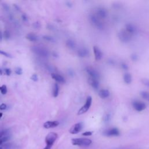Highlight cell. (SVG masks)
I'll return each instance as SVG.
<instances>
[{
    "label": "cell",
    "mask_w": 149,
    "mask_h": 149,
    "mask_svg": "<svg viewBox=\"0 0 149 149\" xmlns=\"http://www.w3.org/2000/svg\"><path fill=\"white\" fill-rule=\"evenodd\" d=\"M104 135L106 136H117L119 134V131L117 128L113 127V128H111L109 129H107L105 130L103 132Z\"/></svg>",
    "instance_id": "10"
},
{
    "label": "cell",
    "mask_w": 149,
    "mask_h": 149,
    "mask_svg": "<svg viewBox=\"0 0 149 149\" xmlns=\"http://www.w3.org/2000/svg\"><path fill=\"white\" fill-rule=\"evenodd\" d=\"M0 91L2 94H5L7 93V87L5 85L0 87Z\"/></svg>",
    "instance_id": "27"
},
{
    "label": "cell",
    "mask_w": 149,
    "mask_h": 149,
    "mask_svg": "<svg viewBox=\"0 0 149 149\" xmlns=\"http://www.w3.org/2000/svg\"><path fill=\"white\" fill-rule=\"evenodd\" d=\"M125 30L131 36L134 35L137 33V28L132 23H127L125 25Z\"/></svg>",
    "instance_id": "11"
},
{
    "label": "cell",
    "mask_w": 149,
    "mask_h": 149,
    "mask_svg": "<svg viewBox=\"0 0 149 149\" xmlns=\"http://www.w3.org/2000/svg\"><path fill=\"white\" fill-rule=\"evenodd\" d=\"M89 20L91 24L94 25L95 27L100 30H103L105 27L104 23L101 22L100 19L95 15L91 14L89 16Z\"/></svg>",
    "instance_id": "3"
},
{
    "label": "cell",
    "mask_w": 149,
    "mask_h": 149,
    "mask_svg": "<svg viewBox=\"0 0 149 149\" xmlns=\"http://www.w3.org/2000/svg\"><path fill=\"white\" fill-rule=\"evenodd\" d=\"M3 37L5 38V40L9 39V38L10 37V33H9V32L8 31L6 30V31H4V33H3Z\"/></svg>",
    "instance_id": "29"
},
{
    "label": "cell",
    "mask_w": 149,
    "mask_h": 149,
    "mask_svg": "<svg viewBox=\"0 0 149 149\" xmlns=\"http://www.w3.org/2000/svg\"><path fill=\"white\" fill-rule=\"evenodd\" d=\"M6 134H7V133L6 131H0V138Z\"/></svg>",
    "instance_id": "39"
},
{
    "label": "cell",
    "mask_w": 149,
    "mask_h": 149,
    "mask_svg": "<svg viewBox=\"0 0 149 149\" xmlns=\"http://www.w3.org/2000/svg\"><path fill=\"white\" fill-rule=\"evenodd\" d=\"M96 15L99 17V18H101V19H105L108 16V12L106 10V9L104 8H98L97 9L96 11Z\"/></svg>",
    "instance_id": "12"
},
{
    "label": "cell",
    "mask_w": 149,
    "mask_h": 149,
    "mask_svg": "<svg viewBox=\"0 0 149 149\" xmlns=\"http://www.w3.org/2000/svg\"><path fill=\"white\" fill-rule=\"evenodd\" d=\"M5 73H6V75L9 76V75L10 74V73H11V70H10V69H9V68L5 69Z\"/></svg>",
    "instance_id": "38"
},
{
    "label": "cell",
    "mask_w": 149,
    "mask_h": 149,
    "mask_svg": "<svg viewBox=\"0 0 149 149\" xmlns=\"http://www.w3.org/2000/svg\"><path fill=\"white\" fill-rule=\"evenodd\" d=\"M6 108H7V105L4 103H2L0 105V110H2V111L5 110L6 109Z\"/></svg>",
    "instance_id": "35"
},
{
    "label": "cell",
    "mask_w": 149,
    "mask_h": 149,
    "mask_svg": "<svg viewBox=\"0 0 149 149\" xmlns=\"http://www.w3.org/2000/svg\"><path fill=\"white\" fill-rule=\"evenodd\" d=\"M111 118V115L109 114V113H107V114H106V115L104 116V120L105 122H108L109 120H110Z\"/></svg>",
    "instance_id": "30"
},
{
    "label": "cell",
    "mask_w": 149,
    "mask_h": 149,
    "mask_svg": "<svg viewBox=\"0 0 149 149\" xmlns=\"http://www.w3.org/2000/svg\"><path fill=\"white\" fill-rule=\"evenodd\" d=\"M68 74H69L70 76H73L74 75V74L73 70H72V69H69V70H68Z\"/></svg>",
    "instance_id": "40"
},
{
    "label": "cell",
    "mask_w": 149,
    "mask_h": 149,
    "mask_svg": "<svg viewBox=\"0 0 149 149\" xmlns=\"http://www.w3.org/2000/svg\"><path fill=\"white\" fill-rule=\"evenodd\" d=\"M77 54L79 57L85 58L89 55V50L85 47L80 48L78 49L77 52Z\"/></svg>",
    "instance_id": "13"
},
{
    "label": "cell",
    "mask_w": 149,
    "mask_h": 149,
    "mask_svg": "<svg viewBox=\"0 0 149 149\" xmlns=\"http://www.w3.org/2000/svg\"><path fill=\"white\" fill-rule=\"evenodd\" d=\"M53 55H54V56H56V57H57V56H58V54H57L56 52L53 53Z\"/></svg>",
    "instance_id": "45"
},
{
    "label": "cell",
    "mask_w": 149,
    "mask_h": 149,
    "mask_svg": "<svg viewBox=\"0 0 149 149\" xmlns=\"http://www.w3.org/2000/svg\"><path fill=\"white\" fill-rule=\"evenodd\" d=\"M88 82L94 90H98L99 88V81L97 79L89 77L88 79Z\"/></svg>",
    "instance_id": "17"
},
{
    "label": "cell",
    "mask_w": 149,
    "mask_h": 149,
    "mask_svg": "<svg viewBox=\"0 0 149 149\" xmlns=\"http://www.w3.org/2000/svg\"><path fill=\"white\" fill-rule=\"evenodd\" d=\"M33 27L36 29H38L40 27V24L38 22H35L33 23Z\"/></svg>",
    "instance_id": "37"
},
{
    "label": "cell",
    "mask_w": 149,
    "mask_h": 149,
    "mask_svg": "<svg viewBox=\"0 0 149 149\" xmlns=\"http://www.w3.org/2000/svg\"><path fill=\"white\" fill-rule=\"evenodd\" d=\"M92 133H93L92 132H85L82 133V135L84 136H91Z\"/></svg>",
    "instance_id": "36"
},
{
    "label": "cell",
    "mask_w": 149,
    "mask_h": 149,
    "mask_svg": "<svg viewBox=\"0 0 149 149\" xmlns=\"http://www.w3.org/2000/svg\"><path fill=\"white\" fill-rule=\"evenodd\" d=\"M71 141L73 145L78 146H88L92 143L90 139H86V138L72 139Z\"/></svg>",
    "instance_id": "4"
},
{
    "label": "cell",
    "mask_w": 149,
    "mask_h": 149,
    "mask_svg": "<svg viewBox=\"0 0 149 149\" xmlns=\"http://www.w3.org/2000/svg\"><path fill=\"white\" fill-rule=\"evenodd\" d=\"M66 45L69 48L71 49H73L76 48V43L72 39H68L66 42Z\"/></svg>",
    "instance_id": "22"
},
{
    "label": "cell",
    "mask_w": 149,
    "mask_h": 149,
    "mask_svg": "<svg viewBox=\"0 0 149 149\" xmlns=\"http://www.w3.org/2000/svg\"><path fill=\"white\" fill-rule=\"evenodd\" d=\"M2 112H0V119L2 118Z\"/></svg>",
    "instance_id": "46"
},
{
    "label": "cell",
    "mask_w": 149,
    "mask_h": 149,
    "mask_svg": "<svg viewBox=\"0 0 149 149\" xmlns=\"http://www.w3.org/2000/svg\"><path fill=\"white\" fill-rule=\"evenodd\" d=\"M132 106L133 108L138 112L142 111L144 110L146 108V104L144 103L143 102L139 101H134L132 102Z\"/></svg>",
    "instance_id": "8"
},
{
    "label": "cell",
    "mask_w": 149,
    "mask_h": 149,
    "mask_svg": "<svg viewBox=\"0 0 149 149\" xmlns=\"http://www.w3.org/2000/svg\"><path fill=\"white\" fill-rule=\"evenodd\" d=\"M140 94L143 99L149 102V92L146 91H142L140 92Z\"/></svg>",
    "instance_id": "24"
},
{
    "label": "cell",
    "mask_w": 149,
    "mask_h": 149,
    "mask_svg": "<svg viewBox=\"0 0 149 149\" xmlns=\"http://www.w3.org/2000/svg\"><path fill=\"white\" fill-rule=\"evenodd\" d=\"M9 139H10V137L8 134L1 137L0 138V147L3 146V144H5V143L6 142H7L9 140Z\"/></svg>",
    "instance_id": "23"
},
{
    "label": "cell",
    "mask_w": 149,
    "mask_h": 149,
    "mask_svg": "<svg viewBox=\"0 0 149 149\" xmlns=\"http://www.w3.org/2000/svg\"><path fill=\"white\" fill-rule=\"evenodd\" d=\"M118 38L120 41L123 42H128L132 39V36L129 33H128L125 29L120 31L118 34Z\"/></svg>",
    "instance_id": "6"
},
{
    "label": "cell",
    "mask_w": 149,
    "mask_h": 149,
    "mask_svg": "<svg viewBox=\"0 0 149 149\" xmlns=\"http://www.w3.org/2000/svg\"><path fill=\"white\" fill-rule=\"evenodd\" d=\"M15 73H16L17 74H18V75L22 74V73H23L22 68H19V67L16 68V69H15Z\"/></svg>",
    "instance_id": "32"
},
{
    "label": "cell",
    "mask_w": 149,
    "mask_h": 149,
    "mask_svg": "<svg viewBox=\"0 0 149 149\" xmlns=\"http://www.w3.org/2000/svg\"><path fill=\"white\" fill-rule=\"evenodd\" d=\"M59 92V86L58 83H55L54 85L53 91H52V95L54 97H57Z\"/></svg>",
    "instance_id": "21"
},
{
    "label": "cell",
    "mask_w": 149,
    "mask_h": 149,
    "mask_svg": "<svg viewBox=\"0 0 149 149\" xmlns=\"http://www.w3.org/2000/svg\"><path fill=\"white\" fill-rule=\"evenodd\" d=\"M31 79L34 81H37L38 79V76L36 74H33L31 76Z\"/></svg>",
    "instance_id": "34"
},
{
    "label": "cell",
    "mask_w": 149,
    "mask_h": 149,
    "mask_svg": "<svg viewBox=\"0 0 149 149\" xmlns=\"http://www.w3.org/2000/svg\"><path fill=\"white\" fill-rule=\"evenodd\" d=\"M120 66H121V68H122L123 69L125 70L128 69V66H127V65L126 63H125V62H122V63H120Z\"/></svg>",
    "instance_id": "33"
},
{
    "label": "cell",
    "mask_w": 149,
    "mask_h": 149,
    "mask_svg": "<svg viewBox=\"0 0 149 149\" xmlns=\"http://www.w3.org/2000/svg\"><path fill=\"white\" fill-rule=\"evenodd\" d=\"M98 95L100 98L102 99H105L110 95V92L107 89H101L98 92Z\"/></svg>",
    "instance_id": "18"
},
{
    "label": "cell",
    "mask_w": 149,
    "mask_h": 149,
    "mask_svg": "<svg viewBox=\"0 0 149 149\" xmlns=\"http://www.w3.org/2000/svg\"><path fill=\"white\" fill-rule=\"evenodd\" d=\"M141 83L145 85L146 86L149 87V79H143L141 80Z\"/></svg>",
    "instance_id": "28"
},
{
    "label": "cell",
    "mask_w": 149,
    "mask_h": 149,
    "mask_svg": "<svg viewBox=\"0 0 149 149\" xmlns=\"http://www.w3.org/2000/svg\"><path fill=\"white\" fill-rule=\"evenodd\" d=\"M130 58H131V59H132L133 61H136L138 59L139 57H138L137 55H136V54H133L131 55Z\"/></svg>",
    "instance_id": "31"
},
{
    "label": "cell",
    "mask_w": 149,
    "mask_h": 149,
    "mask_svg": "<svg viewBox=\"0 0 149 149\" xmlns=\"http://www.w3.org/2000/svg\"><path fill=\"white\" fill-rule=\"evenodd\" d=\"M86 70L87 73H88V74L90 76V77L95 79H97V80L100 78L99 73L98 72V71L97 70H95L93 68L87 66L86 68Z\"/></svg>",
    "instance_id": "7"
},
{
    "label": "cell",
    "mask_w": 149,
    "mask_h": 149,
    "mask_svg": "<svg viewBox=\"0 0 149 149\" xmlns=\"http://www.w3.org/2000/svg\"><path fill=\"white\" fill-rule=\"evenodd\" d=\"M83 127V124L82 122H79V123H75L70 127L69 130V132L70 133L73 134H77L81 130Z\"/></svg>",
    "instance_id": "9"
},
{
    "label": "cell",
    "mask_w": 149,
    "mask_h": 149,
    "mask_svg": "<svg viewBox=\"0 0 149 149\" xmlns=\"http://www.w3.org/2000/svg\"><path fill=\"white\" fill-rule=\"evenodd\" d=\"M43 39L47 41H48V42H55L56 41L54 37H52V36H44L42 37Z\"/></svg>",
    "instance_id": "25"
},
{
    "label": "cell",
    "mask_w": 149,
    "mask_h": 149,
    "mask_svg": "<svg viewBox=\"0 0 149 149\" xmlns=\"http://www.w3.org/2000/svg\"><path fill=\"white\" fill-rule=\"evenodd\" d=\"M132 80V75L129 73H126L123 75V81L126 84H129L131 83Z\"/></svg>",
    "instance_id": "20"
},
{
    "label": "cell",
    "mask_w": 149,
    "mask_h": 149,
    "mask_svg": "<svg viewBox=\"0 0 149 149\" xmlns=\"http://www.w3.org/2000/svg\"><path fill=\"white\" fill-rule=\"evenodd\" d=\"M59 123L57 120H54V121L50 120V121L45 122L44 123L43 126L45 129H50V128H53V127H55L58 126L59 125Z\"/></svg>",
    "instance_id": "14"
},
{
    "label": "cell",
    "mask_w": 149,
    "mask_h": 149,
    "mask_svg": "<svg viewBox=\"0 0 149 149\" xmlns=\"http://www.w3.org/2000/svg\"><path fill=\"white\" fill-rule=\"evenodd\" d=\"M26 38L29 41L32 42H36L38 40V37L34 33H29L26 35Z\"/></svg>",
    "instance_id": "19"
},
{
    "label": "cell",
    "mask_w": 149,
    "mask_h": 149,
    "mask_svg": "<svg viewBox=\"0 0 149 149\" xmlns=\"http://www.w3.org/2000/svg\"><path fill=\"white\" fill-rule=\"evenodd\" d=\"M93 52H94V54L95 59L96 61H99L102 58V52L98 47L94 46L93 47Z\"/></svg>",
    "instance_id": "15"
},
{
    "label": "cell",
    "mask_w": 149,
    "mask_h": 149,
    "mask_svg": "<svg viewBox=\"0 0 149 149\" xmlns=\"http://www.w3.org/2000/svg\"><path fill=\"white\" fill-rule=\"evenodd\" d=\"M91 104H92V97L91 96H88L86 100L85 104L78 111L77 115H81V114H83V113H86V112H87V111L90 108Z\"/></svg>",
    "instance_id": "5"
},
{
    "label": "cell",
    "mask_w": 149,
    "mask_h": 149,
    "mask_svg": "<svg viewBox=\"0 0 149 149\" xmlns=\"http://www.w3.org/2000/svg\"><path fill=\"white\" fill-rule=\"evenodd\" d=\"M13 147H14V146L13 144L7 143L0 147V149H13Z\"/></svg>",
    "instance_id": "26"
},
{
    "label": "cell",
    "mask_w": 149,
    "mask_h": 149,
    "mask_svg": "<svg viewBox=\"0 0 149 149\" xmlns=\"http://www.w3.org/2000/svg\"><path fill=\"white\" fill-rule=\"evenodd\" d=\"M51 77L54 79L56 82L60 83H65V78L62 76L61 75L56 73H51Z\"/></svg>",
    "instance_id": "16"
},
{
    "label": "cell",
    "mask_w": 149,
    "mask_h": 149,
    "mask_svg": "<svg viewBox=\"0 0 149 149\" xmlns=\"http://www.w3.org/2000/svg\"><path fill=\"white\" fill-rule=\"evenodd\" d=\"M2 6H3V9H4L5 10H9V6H8V5H6V4H3Z\"/></svg>",
    "instance_id": "42"
},
{
    "label": "cell",
    "mask_w": 149,
    "mask_h": 149,
    "mask_svg": "<svg viewBox=\"0 0 149 149\" xmlns=\"http://www.w3.org/2000/svg\"><path fill=\"white\" fill-rule=\"evenodd\" d=\"M2 40V34L0 31V41H1Z\"/></svg>",
    "instance_id": "43"
},
{
    "label": "cell",
    "mask_w": 149,
    "mask_h": 149,
    "mask_svg": "<svg viewBox=\"0 0 149 149\" xmlns=\"http://www.w3.org/2000/svg\"><path fill=\"white\" fill-rule=\"evenodd\" d=\"M33 52L36 55L42 57V58H48L49 56V51L45 47L41 46H33L31 48Z\"/></svg>",
    "instance_id": "1"
},
{
    "label": "cell",
    "mask_w": 149,
    "mask_h": 149,
    "mask_svg": "<svg viewBox=\"0 0 149 149\" xmlns=\"http://www.w3.org/2000/svg\"><path fill=\"white\" fill-rule=\"evenodd\" d=\"M22 19L24 21H27L28 20V17H27V16L26 14H23L22 15Z\"/></svg>",
    "instance_id": "41"
},
{
    "label": "cell",
    "mask_w": 149,
    "mask_h": 149,
    "mask_svg": "<svg viewBox=\"0 0 149 149\" xmlns=\"http://www.w3.org/2000/svg\"><path fill=\"white\" fill-rule=\"evenodd\" d=\"M58 138V134L55 132L49 133L45 137V141L46 143V146L43 149H51L54 143Z\"/></svg>",
    "instance_id": "2"
},
{
    "label": "cell",
    "mask_w": 149,
    "mask_h": 149,
    "mask_svg": "<svg viewBox=\"0 0 149 149\" xmlns=\"http://www.w3.org/2000/svg\"><path fill=\"white\" fill-rule=\"evenodd\" d=\"M3 74V71L1 68H0V75H2Z\"/></svg>",
    "instance_id": "44"
}]
</instances>
